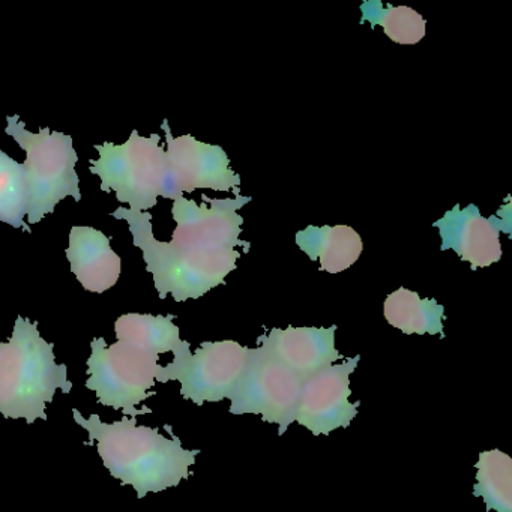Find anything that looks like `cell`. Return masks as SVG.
I'll list each match as a JSON object with an SVG mask.
<instances>
[{
  "label": "cell",
  "instance_id": "7a4b0ae2",
  "mask_svg": "<svg viewBox=\"0 0 512 512\" xmlns=\"http://www.w3.org/2000/svg\"><path fill=\"white\" fill-rule=\"evenodd\" d=\"M55 344L41 337L38 323L19 316L8 343H0V413L7 419L46 421L56 391H73L67 365L56 364Z\"/></svg>",
  "mask_w": 512,
  "mask_h": 512
},
{
  "label": "cell",
  "instance_id": "6da1fadb",
  "mask_svg": "<svg viewBox=\"0 0 512 512\" xmlns=\"http://www.w3.org/2000/svg\"><path fill=\"white\" fill-rule=\"evenodd\" d=\"M74 421L88 431V446H97L104 466L122 485H131L137 497L160 493L178 487L190 478V467L196 464L199 449H185L181 439L164 425L170 437L158 428L139 427L136 418L124 416L122 421L106 424L97 413L89 418L73 409Z\"/></svg>",
  "mask_w": 512,
  "mask_h": 512
},
{
  "label": "cell",
  "instance_id": "5bb4252c",
  "mask_svg": "<svg viewBox=\"0 0 512 512\" xmlns=\"http://www.w3.org/2000/svg\"><path fill=\"white\" fill-rule=\"evenodd\" d=\"M67 259L71 272L88 292L104 293L118 283L121 257L110 247V238L94 227L71 229Z\"/></svg>",
  "mask_w": 512,
  "mask_h": 512
},
{
  "label": "cell",
  "instance_id": "d6986e66",
  "mask_svg": "<svg viewBox=\"0 0 512 512\" xmlns=\"http://www.w3.org/2000/svg\"><path fill=\"white\" fill-rule=\"evenodd\" d=\"M361 11V23L368 22L371 28L382 26L386 37L394 43L413 46L425 37L427 22L412 8L392 7L379 0H370L361 5Z\"/></svg>",
  "mask_w": 512,
  "mask_h": 512
},
{
  "label": "cell",
  "instance_id": "5b68a950",
  "mask_svg": "<svg viewBox=\"0 0 512 512\" xmlns=\"http://www.w3.org/2000/svg\"><path fill=\"white\" fill-rule=\"evenodd\" d=\"M5 133L13 137L26 151V188H28V221L40 223L55 212L65 197L82 200L80 179L76 172L79 161L73 137L50 128L31 133L19 116H7Z\"/></svg>",
  "mask_w": 512,
  "mask_h": 512
},
{
  "label": "cell",
  "instance_id": "52a82bcc",
  "mask_svg": "<svg viewBox=\"0 0 512 512\" xmlns=\"http://www.w3.org/2000/svg\"><path fill=\"white\" fill-rule=\"evenodd\" d=\"M248 347L233 340L205 341L191 353L185 344L169 365H158L155 380L160 383H181V395L196 406L220 403L230 397L244 373Z\"/></svg>",
  "mask_w": 512,
  "mask_h": 512
},
{
  "label": "cell",
  "instance_id": "2e32d148",
  "mask_svg": "<svg viewBox=\"0 0 512 512\" xmlns=\"http://www.w3.org/2000/svg\"><path fill=\"white\" fill-rule=\"evenodd\" d=\"M175 314L152 316V314H124L115 323L116 338L152 355L176 352L188 341L181 338V331L173 323Z\"/></svg>",
  "mask_w": 512,
  "mask_h": 512
},
{
  "label": "cell",
  "instance_id": "3957f363",
  "mask_svg": "<svg viewBox=\"0 0 512 512\" xmlns=\"http://www.w3.org/2000/svg\"><path fill=\"white\" fill-rule=\"evenodd\" d=\"M125 220L133 233V244L143 251L146 271L154 275L155 289L161 299L172 295L176 302L199 299L226 283V277L236 269L238 250H194L170 242L157 241L149 212L118 208L112 214Z\"/></svg>",
  "mask_w": 512,
  "mask_h": 512
},
{
  "label": "cell",
  "instance_id": "30bf717a",
  "mask_svg": "<svg viewBox=\"0 0 512 512\" xmlns=\"http://www.w3.org/2000/svg\"><path fill=\"white\" fill-rule=\"evenodd\" d=\"M361 356L344 364L331 365L302 382L295 422L314 436H328L338 428H347L358 415L359 401L350 403V376L355 373Z\"/></svg>",
  "mask_w": 512,
  "mask_h": 512
},
{
  "label": "cell",
  "instance_id": "277c9868",
  "mask_svg": "<svg viewBox=\"0 0 512 512\" xmlns=\"http://www.w3.org/2000/svg\"><path fill=\"white\" fill-rule=\"evenodd\" d=\"M160 134L142 137L134 130L124 145L106 142L95 145L100 158L91 160V173L100 176L101 191H115L119 202L131 211L148 212L158 197L176 200L170 179L169 161Z\"/></svg>",
  "mask_w": 512,
  "mask_h": 512
},
{
  "label": "cell",
  "instance_id": "8fae6325",
  "mask_svg": "<svg viewBox=\"0 0 512 512\" xmlns=\"http://www.w3.org/2000/svg\"><path fill=\"white\" fill-rule=\"evenodd\" d=\"M163 130L167 140V161L170 179L176 197L194 193L199 188L214 191H235L239 196L241 176L230 169L229 157L221 146L199 142L190 134L172 136L169 121L164 119Z\"/></svg>",
  "mask_w": 512,
  "mask_h": 512
},
{
  "label": "cell",
  "instance_id": "ac0fdd59",
  "mask_svg": "<svg viewBox=\"0 0 512 512\" xmlns=\"http://www.w3.org/2000/svg\"><path fill=\"white\" fill-rule=\"evenodd\" d=\"M475 469L473 496L484 500L487 511L512 512V458L499 449L484 451Z\"/></svg>",
  "mask_w": 512,
  "mask_h": 512
},
{
  "label": "cell",
  "instance_id": "ffe728a7",
  "mask_svg": "<svg viewBox=\"0 0 512 512\" xmlns=\"http://www.w3.org/2000/svg\"><path fill=\"white\" fill-rule=\"evenodd\" d=\"M28 214V188H26L25 167L14 161L7 152L0 151V221L14 229L26 226L23 218Z\"/></svg>",
  "mask_w": 512,
  "mask_h": 512
},
{
  "label": "cell",
  "instance_id": "7c38bea8",
  "mask_svg": "<svg viewBox=\"0 0 512 512\" xmlns=\"http://www.w3.org/2000/svg\"><path fill=\"white\" fill-rule=\"evenodd\" d=\"M499 215L485 218L476 205H455L433 224L442 239L440 250L455 251L472 269L494 265L503 254L500 232L511 233V214Z\"/></svg>",
  "mask_w": 512,
  "mask_h": 512
},
{
  "label": "cell",
  "instance_id": "ba28073f",
  "mask_svg": "<svg viewBox=\"0 0 512 512\" xmlns=\"http://www.w3.org/2000/svg\"><path fill=\"white\" fill-rule=\"evenodd\" d=\"M302 380L263 346L250 349L241 379L230 394L232 415H259L283 436L295 422Z\"/></svg>",
  "mask_w": 512,
  "mask_h": 512
},
{
  "label": "cell",
  "instance_id": "9c48e42d",
  "mask_svg": "<svg viewBox=\"0 0 512 512\" xmlns=\"http://www.w3.org/2000/svg\"><path fill=\"white\" fill-rule=\"evenodd\" d=\"M202 205L194 200L179 197L175 200L172 215L176 221L172 242L194 250H250V242L239 239L244 218L239 209L250 203L251 197L239 194L236 199H209L202 196Z\"/></svg>",
  "mask_w": 512,
  "mask_h": 512
},
{
  "label": "cell",
  "instance_id": "9a60e30c",
  "mask_svg": "<svg viewBox=\"0 0 512 512\" xmlns=\"http://www.w3.org/2000/svg\"><path fill=\"white\" fill-rule=\"evenodd\" d=\"M296 245L313 262L319 260L320 269L329 274L346 271L361 257L364 244L355 229L350 226H308L296 233Z\"/></svg>",
  "mask_w": 512,
  "mask_h": 512
},
{
  "label": "cell",
  "instance_id": "4fadbf2b",
  "mask_svg": "<svg viewBox=\"0 0 512 512\" xmlns=\"http://www.w3.org/2000/svg\"><path fill=\"white\" fill-rule=\"evenodd\" d=\"M335 331V325L331 328L289 326L286 329H271L257 341L304 382L343 359L335 347Z\"/></svg>",
  "mask_w": 512,
  "mask_h": 512
},
{
  "label": "cell",
  "instance_id": "e0dca14e",
  "mask_svg": "<svg viewBox=\"0 0 512 512\" xmlns=\"http://www.w3.org/2000/svg\"><path fill=\"white\" fill-rule=\"evenodd\" d=\"M383 314L392 328L400 329L406 335L428 334L445 338V307L436 299H421L418 293L400 287L386 298Z\"/></svg>",
  "mask_w": 512,
  "mask_h": 512
},
{
  "label": "cell",
  "instance_id": "8992f818",
  "mask_svg": "<svg viewBox=\"0 0 512 512\" xmlns=\"http://www.w3.org/2000/svg\"><path fill=\"white\" fill-rule=\"evenodd\" d=\"M160 356L143 352L130 344L107 346L104 338H94L88 359L86 388L94 391L103 406L122 410L125 416L137 418L152 413L149 407L139 409V404L157 395L155 386Z\"/></svg>",
  "mask_w": 512,
  "mask_h": 512
}]
</instances>
